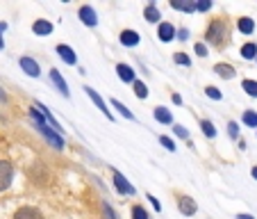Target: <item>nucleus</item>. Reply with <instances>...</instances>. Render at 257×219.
<instances>
[{"instance_id":"nucleus-19","label":"nucleus","mask_w":257,"mask_h":219,"mask_svg":"<svg viewBox=\"0 0 257 219\" xmlns=\"http://www.w3.org/2000/svg\"><path fill=\"white\" fill-rule=\"evenodd\" d=\"M144 16H146V21H148V23H157V21L162 19V16H160V10H157L155 5H148V7H146V10H144Z\"/></svg>"},{"instance_id":"nucleus-7","label":"nucleus","mask_w":257,"mask_h":219,"mask_svg":"<svg viewBox=\"0 0 257 219\" xmlns=\"http://www.w3.org/2000/svg\"><path fill=\"white\" fill-rule=\"evenodd\" d=\"M84 92H87V96H89V98H91V101H93V103H96V107H98V110H100V112H102V114H105V117H107V119H114V117H112V112H109V110H107L105 101H102V98H100V94H98V92H96V89H93V87H84Z\"/></svg>"},{"instance_id":"nucleus-35","label":"nucleus","mask_w":257,"mask_h":219,"mask_svg":"<svg viewBox=\"0 0 257 219\" xmlns=\"http://www.w3.org/2000/svg\"><path fill=\"white\" fill-rule=\"evenodd\" d=\"M148 201H151V203H153V208H155L157 212H160V210H162V203H160V201H157L153 194H148Z\"/></svg>"},{"instance_id":"nucleus-28","label":"nucleus","mask_w":257,"mask_h":219,"mask_svg":"<svg viewBox=\"0 0 257 219\" xmlns=\"http://www.w3.org/2000/svg\"><path fill=\"white\" fill-rule=\"evenodd\" d=\"M132 219H148V212L141 205H132Z\"/></svg>"},{"instance_id":"nucleus-33","label":"nucleus","mask_w":257,"mask_h":219,"mask_svg":"<svg viewBox=\"0 0 257 219\" xmlns=\"http://www.w3.org/2000/svg\"><path fill=\"white\" fill-rule=\"evenodd\" d=\"M175 128V135L178 137H182V139H187V137H189V130H187L185 126H173Z\"/></svg>"},{"instance_id":"nucleus-2","label":"nucleus","mask_w":257,"mask_h":219,"mask_svg":"<svg viewBox=\"0 0 257 219\" xmlns=\"http://www.w3.org/2000/svg\"><path fill=\"white\" fill-rule=\"evenodd\" d=\"M37 130H39L41 135L48 139V144L53 146V149H57V151H62V149H64V137L59 135V132H55L53 128L48 126V123H41V126H37Z\"/></svg>"},{"instance_id":"nucleus-36","label":"nucleus","mask_w":257,"mask_h":219,"mask_svg":"<svg viewBox=\"0 0 257 219\" xmlns=\"http://www.w3.org/2000/svg\"><path fill=\"white\" fill-rule=\"evenodd\" d=\"M178 39L180 41H187V39H189V30H185V28L180 30V32H178Z\"/></svg>"},{"instance_id":"nucleus-24","label":"nucleus","mask_w":257,"mask_h":219,"mask_svg":"<svg viewBox=\"0 0 257 219\" xmlns=\"http://www.w3.org/2000/svg\"><path fill=\"white\" fill-rule=\"evenodd\" d=\"M241 121L246 123V126H250V128H257V112L246 110V112H243V117H241Z\"/></svg>"},{"instance_id":"nucleus-10","label":"nucleus","mask_w":257,"mask_h":219,"mask_svg":"<svg viewBox=\"0 0 257 219\" xmlns=\"http://www.w3.org/2000/svg\"><path fill=\"white\" fill-rule=\"evenodd\" d=\"M14 219H44V214L37 208H32V205H23V208H19L14 212Z\"/></svg>"},{"instance_id":"nucleus-21","label":"nucleus","mask_w":257,"mask_h":219,"mask_svg":"<svg viewBox=\"0 0 257 219\" xmlns=\"http://www.w3.org/2000/svg\"><path fill=\"white\" fill-rule=\"evenodd\" d=\"M112 107H114V110H118V112H121V117H125V119H130V121H135V114H132L130 110H127V107L123 105L121 101H116V98H112Z\"/></svg>"},{"instance_id":"nucleus-15","label":"nucleus","mask_w":257,"mask_h":219,"mask_svg":"<svg viewBox=\"0 0 257 219\" xmlns=\"http://www.w3.org/2000/svg\"><path fill=\"white\" fill-rule=\"evenodd\" d=\"M157 37H160V41H164V44H169V41L175 39V28L171 23H160V30H157Z\"/></svg>"},{"instance_id":"nucleus-32","label":"nucleus","mask_w":257,"mask_h":219,"mask_svg":"<svg viewBox=\"0 0 257 219\" xmlns=\"http://www.w3.org/2000/svg\"><path fill=\"white\" fill-rule=\"evenodd\" d=\"M228 132H230V137H232V139H237V137H239V126L234 121H230L228 123Z\"/></svg>"},{"instance_id":"nucleus-40","label":"nucleus","mask_w":257,"mask_h":219,"mask_svg":"<svg viewBox=\"0 0 257 219\" xmlns=\"http://www.w3.org/2000/svg\"><path fill=\"white\" fill-rule=\"evenodd\" d=\"M7 30V23H0V32H5Z\"/></svg>"},{"instance_id":"nucleus-14","label":"nucleus","mask_w":257,"mask_h":219,"mask_svg":"<svg viewBox=\"0 0 257 219\" xmlns=\"http://www.w3.org/2000/svg\"><path fill=\"white\" fill-rule=\"evenodd\" d=\"M116 73H118V78H121L123 83H135L137 80L135 68H132L130 64H116Z\"/></svg>"},{"instance_id":"nucleus-30","label":"nucleus","mask_w":257,"mask_h":219,"mask_svg":"<svg viewBox=\"0 0 257 219\" xmlns=\"http://www.w3.org/2000/svg\"><path fill=\"white\" fill-rule=\"evenodd\" d=\"M102 212H105V219H116V212H114L112 208H109V203H102Z\"/></svg>"},{"instance_id":"nucleus-34","label":"nucleus","mask_w":257,"mask_h":219,"mask_svg":"<svg viewBox=\"0 0 257 219\" xmlns=\"http://www.w3.org/2000/svg\"><path fill=\"white\" fill-rule=\"evenodd\" d=\"M196 55H200V57H207V46L205 44H196Z\"/></svg>"},{"instance_id":"nucleus-31","label":"nucleus","mask_w":257,"mask_h":219,"mask_svg":"<svg viewBox=\"0 0 257 219\" xmlns=\"http://www.w3.org/2000/svg\"><path fill=\"white\" fill-rule=\"evenodd\" d=\"M196 10L207 12V10H212V3H209V0H198V3H196Z\"/></svg>"},{"instance_id":"nucleus-3","label":"nucleus","mask_w":257,"mask_h":219,"mask_svg":"<svg viewBox=\"0 0 257 219\" xmlns=\"http://www.w3.org/2000/svg\"><path fill=\"white\" fill-rule=\"evenodd\" d=\"M12 180H14V167H12V162L0 160V192H5L12 185Z\"/></svg>"},{"instance_id":"nucleus-23","label":"nucleus","mask_w":257,"mask_h":219,"mask_svg":"<svg viewBox=\"0 0 257 219\" xmlns=\"http://www.w3.org/2000/svg\"><path fill=\"white\" fill-rule=\"evenodd\" d=\"M132 87H135V96L137 98H141V101H144V98H148V87H146L141 80H135V83H132Z\"/></svg>"},{"instance_id":"nucleus-25","label":"nucleus","mask_w":257,"mask_h":219,"mask_svg":"<svg viewBox=\"0 0 257 219\" xmlns=\"http://www.w3.org/2000/svg\"><path fill=\"white\" fill-rule=\"evenodd\" d=\"M241 87H243V92H246L248 96L257 98V83H255V80H243Z\"/></svg>"},{"instance_id":"nucleus-27","label":"nucleus","mask_w":257,"mask_h":219,"mask_svg":"<svg viewBox=\"0 0 257 219\" xmlns=\"http://www.w3.org/2000/svg\"><path fill=\"white\" fill-rule=\"evenodd\" d=\"M173 62L180 64V66H191V59L185 53H173Z\"/></svg>"},{"instance_id":"nucleus-12","label":"nucleus","mask_w":257,"mask_h":219,"mask_svg":"<svg viewBox=\"0 0 257 219\" xmlns=\"http://www.w3.org/2000/svg\"><path fill=\"white\" fill-rule=\"evenodd\" d=\"M32 32L39 34V37H48V34H53V23L46 19H39L32 23Z\"/></svg>"},{"instance_id":"nucleus-22","label":"nucleus","mask_w":257,"mask_h":219,"mask_svg":"<svg viewBox=\"0 0 257 219\" xmlns=\"http://www.w3.org/2000/svg\"><path fill=\"white\" fill-rule=\"evenodd\" d=\"M200 130H203L209 139H214V137H216V128H214V123L209 121V119H203V121H200Z\"/></svg>"},{"instance_id":"nucleus-13","label":"nucleus","mask_w":257,"mask_h":219,"mask_svg":"<svg viewBox=\"0 0 257 219\" xmlns=\"http://www.w3.org/2000/svg\"><path fill=\"white\" fill-rule=\"evenodd\" d=\"M139 41H141V37H139V32H137V30H123V32H121V44L127 46V48H135Z\"/></svg>"},{"instance_id":"nucleus-26","label":"nucleus","mask_w":257,"mask_h":219,"mask_svg":"<svg viewBox=\"0 0 257 219\" xmlns=\"http://www.w3.org/2000/svg\"><path fill=\"white\" fill-rule=\"evenodd\" d=\"M205 96L212 98V101H221V98H223V94L218 92L216 87H212V85H209V87H205Z\"/></svg>"},{"instance_id":"nucleus-41","label":"nucleus","mask_w":257,"mask_h":219,"mask_svg":"<svg viewBox=\"0 0 257 219\" xmlns=\"http://www.w3.org/2000/svg\"><path fill=\"white\" fill-rule=\"evenodd\" d=\"M5 48V41H3V37H0V50Z\"/></svg>"},{"instance_id":"nucleus-5","label":"nucleus","mask_w":257,"mask_h":219,"mask_svg":"<svg viewBox=\"0 0 257 219\" xmlns=\"http://www.w3.org/2000/svg\"><path fill=\"white\" fill-rule=\"evenodd\" d=\"M78 16H80V21H82L87 28H96V25H98V14H96V10H93L91 5H82V7H80Z\"/></svg>"},{"instance_id":"nucleus-1","label":"nucleus","mask_w":257,"mask_h":219,"mask_svg":"<svg viewBox=\"0 0 257 219\" xmlns=\"http://www.w3.org/2000/svg\"><path fill=\"white\" fill-rule=\"evenodd\" d=\"M228 37H230V30L223 19H214L212 23H209L207 32H205V41L212 44L214 48H223V46L228 44Z\"/></svg>"},{"instance_id":"nucleus-39","label":"nucleus","mask_w":257,"mask_h":219,"mask_svg":"<svg viewBox=\"0 0 257 219\" xmlns=\"http://www.w3.org/2000/svg\"><path fill=\"white\" fill-rule=\"evenodd\" d=\"M250 174H252V178L257 180V167H252V169H250Z\"/></svg>"},{"instance_id":"nucleus-18","label":"nucleus","mask_w":257,"mask_h":219,"mask_svg":"<svg viewBox=\"0 0 257 219\" xmlns=\"http://www.w3.org/2000/svg\"><path fill=\"white\" fill-rule=\"evenodd\" d=\"M155 119L160 123H164V126H166V123H173V114H171L166 107H162V105L155 107Z\"/></svg>"},{"instance_id":"nucleus-37","label":"nucleus","mask_w":257,"mask_h":219,"mask_svg":"<svg viewBox=\"0 0 257 219\" xmlns=\"http://www.w3.org/2000/svg\"><path fill=\"white\" fill-rule=\"evenodd\" d=\"M171 101H173L175 105H182V98H180V94H173V96H171Z\"/></svg>"},{"instance_id":"nucleus-9","label":"nucleus","mask_w":257,"mask_h":219,"mask_svg":"<svg viewBox=\"0 0 257 219\" xmlns=\"http://www.w3.org/2000/svg\"><path fill=\"white\" fill-rule=\"evenodd\" d=\"M178 208L182 214H187V217H191V214H196V210H198V205H196V201L191 199V196H180L178 201Z\"/></svg>"},{"instance_id":"nucleus-4","label":"nucleus","mask_w":257,"mask_h":219,"mask_svg":"<svg viewBox=\"0 0 257 219\" xmlns=\"http://www.w3.org/2000/svg\"><path fill=\"white\" fill-rule=\"evenodd\" d=\"M112 180H114V187H116L121 194H125V196H132V194H135V187L130 185V180H127L125 176L121 174V171L114 169V171H112Z\"/></svg>"},{"instance_id":"nucleus-16","label":"nucleus","mask_w":257,"mask_h":219,"mask_svg":"<svg viewBox=\"0 0 257 219\" xmlns=\"http://www.w3.org/2000/svg\"><path fill=\"white\" fill-rule=\"evenodd\" d=\"M214 73L221 76L223 80H232L237 71H234V66H230V64H216V66H214Z\"/></svg>"},{"instance_id":"nucleus-8","label":"nucleus","mask_w":257,"mask_h":219,"mask_svg":"<svg viewBox=\"0 0 257 219\" xmlns=\"http://www.w3.org/2000/svg\"><path fill=\"white\" fill-rule=\"evenodd\" d=\"M50 80H53V85H55V87H57V92L62 94L64 98H68V96H71V92H68V85H66V80L62 78V73H59L57 68H53V71H50Z\"/></svg>"},{"instance_id":"nucleus-29","label":"nucleus","mask_w":257,"mask_h":219,"mask_svg":"<svg viewBox=\"0 0 257 219\" xmlns=\"http://www.w3.org/2000/svg\"><path fill=\"white\" fill-rule=\"evenodd\" d=\"M160 141H162V146H164L166 151H171V153H173V151H175V141H173V139H171V137L162 135V137H160Z\"/></svg>"},{"instance_id":"nucleus-17","label":"nucleus","mask_w":257,"mask_h":219,"mask_svg":"<svg viewBox=\"0 0 257 219\" xmlns=\"http://www.w3.org/2000/svg\"><path fill=\"white\" fill-rule=\"evenodd\" d=\"M237 28H239V32H243V34H252V30H255V21H252L250 16H241V19L237 21Z\"/></svg>"},{"instance_id":"nucleus-6","label":"nucleus","mask_w":257,"mask_h":219,"mask_svg":"<svg viewBox=\"0 0 257 219\" xmlns=\"http://www.w3.org/2000/svg\"><path fill=\"white\" fill-rule=\"evenodd\" d=\"M19 64H21V68L28 73L30 78H39V76H41V66H39V62H37V59H32V57H21Z\"/></svg>"},{"instance_id":"nucleus-11","label":"nucleus","mask_w":257,"mask_h":219,"mask_svg":"<svg viewBox=\"0 0 257 219\" xmlns=\"http://www.w3.org/2000/svg\"><path fill=\"white\" fill-rule=\"evenodd\" d=\"M57 55L66 64H71V66H73V64H78V55H75V50H73L71 46H66V44H59L57 46Z\"/></svg>"},{"instance_id":"nucleus-38","label":"nucleus","mask_w":257,"mask_h":219,"mask_svg":"<svg viewBox=\"0 0 257 219\" xmlns=\"http://www.w3.org/2000/svg\"><path fill=\"white\" fill-rule=\"evenodd\" d=\"M237 219H255L252 214H246V212H241V214H237Z\"/></svg>"},{"instance_id":"nucleus-20","label":"nucleus","mask_w":257,"mask_h":219,"mask_svg":"<svg viewBox=\"0 0 257 219\" xmlns=\"http://www.w3.org/2000/svg\"><path fill=\"white\" fill-rule=\"evenodd\" d=\"M241 57L243 59H255L257 57V46L252 44V41H248V44L241 46Z\"/></svg>"}]
</instances>
